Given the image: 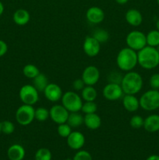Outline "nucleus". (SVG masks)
Returning a JSON list of instances; mask_svg holds the SVG:
<instances>
[{"instance_id":"nucleus-5","label":"nucleus","mask_w":159,"mask_h":160,"mask_svg":"<svg viewBox=\"0 0 159 160\" xmlns=\"http://www.w3.org/2000/svg\"><path fill=\"white\" fill-rule=\"evenodd\" d=\"M62 105L70 112H79L81 110L83 105L82 98L76 92L69 91L62 95Z\"/></svg>"},{"instance_id":"nucleus-7","label":"nucleus","mask_w":159,"mask_h":160,"mask_svg":"<svg viewBox=\"0 0 159 160\" xmlns=\"http://www.w3.org/2000/svg\"><path fill=\"white\" fill-rule=\"evenodd\" d=\"M126 42L127 47L138 52L147 45L146 34L140 31H130L126 35Z\"/></svg>"},{"instance_id":"nucleus-20","label":"nucleus","mask_w":159,"mask_h":160,"mask_svg":"<svg viewBox=\"0 0 159 160\" xmlns=\"http://www.w3.org/2000/svg\"><path fill=\"white\" fill-rule=\"evenodd\" d=\"M7 156L9 160H23L25 157V149L22 145L14 144L8 148Z\"/></svg>"},{"instance_id":"nucleus-4","label":"nucleus","mask_w":159,"mask_h":160,"mask_svg":"<svg viewBox=\"0 0 159 160\" xmlns=\"http://www.w3.org/2000/svg\"><path fill=\"white\" fill-rule=\"evenodd\" d=\"M140 107L143 110L154 111L159 109V91L151 89L145 92L139 98Z\"/></svg>"},{"instance_id":"nucleus-29","label":"nucleus","mask_w":159,"mask_h":160,"mask_svg":"<svg viewBox=\"0 0 159 160\" xmlns=\"http://www.w3.org/2000/svg\"><path fill=\"white\" fill-rule=\"evenodd\" d=\"M34 160H51V152L48 148H41L36 152Z\"/></svg>"},{"instance_id":"nucleus-17","label":"nucleus","mask_w":159,"mask_h":160,"mask_svg":"<svg viewBox=\"0 0 159 160\" xmlns=\"http://www.w3.org/2000/svg\"><path fill=\"white\" fill-rule=\"evenodd\" d=\"M126 22L130 26L139 27L143 22V16L142 13L136 9H130L127 10L125 15Z\"/></svg>"},{"instance_id":"nucleus-39","label":"nucleus","mask_w":159,"mask_h":160,"mask_svg":"<svg viewBox=\"0 0 159 160\" xmlns=\"http://www.w3.org/2000/svg\"><path fill=\"white\" fill-rule=\"evenodd\" d=\"M146 160H159V156L157 155H151Z\"/></svg>"},{"instance_id":"nucleus-9","label":"nucleus","mask_w":159,"mask_h":160,"mask_svg":"<svg viewBox=\"0 0 159 160\" xmlns=\"http://www.w3.org/2000/svg\"><path fill=\"white\" fill-rule=\"evenodd\" d=\"M70 112L62 105H54L49 109V117L56 124L66 123Z\"/></svg>"},{"instance_id":"nucleus-1","label":"nucleus","mask_w":159,"mask_h":160,"mask_svg":"<svg viewBox=\"0 0 159 160\" xmlns=\"http://www.w3.org/2000/svg\"><path fill=\"white\" fill-rule=\"evenodd\" d=\"M143 84V78L140 73L129 71L123 76L120 85L125 95H136L141 91Z\"/></svg>"},{"instance_id":"nucleus-43","label":"nucleus","mask_w":159,"mask_h":160,"mask_svg":"<svg viewBox=\"0 0 159 160\" xmlns=\"http://www.w3.org/2000/svg\"><path fill=\"white\" fill-rule=\"evenodd\" d=\"M2 132V126H1V123H0V133Z\"/></svg>"},{"instance_id":"nucleus-12","label":"nucleus","mask_w":159,"mask_h":160,"mask_svg":"<svg viewBox=\"0 0 159 160\" xmlns=\"http://www.w3.org/2000/svg\"><path fill=\"white\" fill-rule=\"evenodd\" d=\"M83 49L87 56L95 57L101 51V44L93 36H87L84 39Z\"/></svg>"},{"instance_id":"nucleus-10","label":"nucleus","mask_w":159,"mask_h":160,"mask_svg":"<svg viewBox=\"0 0 159 160\" xmlns=\"http://www.w3.org/2000/svg\"><path fill=\"white\" fill-rule=\"evenodd\" d=\"M123 91L121 85L116 83H111L106 84L102 90V95L106 100L116 101L120 99L123 95Z\"/></svg>"},{"instance_id":"nucleus-23","label":"nucleus","mask_w":159,"mask_h":160,"mask_svg":"<svg viewBox=\"0 0 159 160\" xmlns=\"http://www.w3.org/2000/svg\"><path fill=\"white\" fill-rule=\"evenodd\" d=\"M97 96L98 92L93 86L86 85L81 91V98L85 102H94Z\"/></svg>"},{"instance_id":"nucleus-3","label":"nucleus","mask_w":159,"mask_h":160,"mask_svg":"<svg viewBox=\"0 0 159 160\" xmlns=\"http://www.w3.org/2000/svg\"><path fill=\"white\" fill-rule=\"evenodd\" d=\"M116 64L123 71H132L138 64L137 52L129 47L122 48L116 56Z\"/></svg>"},{"instance_id":"nucleus-40","label":"nucleus","mask_w":159,"mask_h":160,"mask_svg":"<svg viewBox=\"0 0 159 160\" xmlns=\"http://www.w3.org/2000/svg\"><path fill=\"white\" fill-rule=\"evenodd\" d=\"M115 1L119 5H125L126 3L128 2V1H129V0H115Z\"/></svg>"},{"instance_id":"nucleus-41","label":"nucleus","mask_w":159,"mask_h":160,"mask_svg":"<svg viewBox=\"0 0 159 160\" xmlns=\"http://www.w3.org/2000/svg\"><path fill=\"white\" fill-rule=\"evenodd\" d=\"M3 12H4V6H3L2 2L0 1V16L3 13Z\"/></svg>"},{"instance_id":"nucleus-24","label":"nucleus","mask_w":159,"mask_h":160,"mask_svg":"<svg viewBox=\"0 0 159 160\" xmlns=\"http://www.w3.org/2000/svg\"><path fill=\"white\" fill-rule=\"evenodd\" d=\"M66 123L71 128H79L81 125L84 124V117L79 112H70Z\"/></svg>"},{"instance_id":"nucleus-15","label":"nucleus","mask_w":159,"mask_h":160,"mask_svg":"<svg viewBox=\"0 0 159 160\" xmlns=\"http://www.w3.org/2000/svg\"><path fill=\"white\" fill-rule=\"evenodd\" d=\"M104 12L101 8L98 6L90 7L86 12V18L87 21L94 24H98L104 20Z\"/></svg>"},{"instance_id":"nucleus-2","label":"nucleus","mask_w":159,"mask_h":160,"mask_svg":"<svg viewBox=\"0 0 159 160\" xmlns=\"http://www.w3.org/2000/svg\"><path fill=\"white\" fill-rule=\"evenodd\" d=\"M138 64L145 70H153L159 65V52L154 47L146 45L137 52Z\"/></svg>"},{"instance_id":"nucleus-34","label":"nucleus","mask_w":159,"mask_h":160,"mask_svg":"<svg viewBox=\"0 0 159 160\" xmlns=\"http://www.w3.org/2000/svg\"><path fill=\"white\" fill-rule=\"evenodd\" d=\"M73 160H93L90 152L85 150H79L73 156Z\"/></svg>"},{"instance_id":"nucleus-44","label":"nucleus","mask_w":159,"mask_h":160,"mask_svg":"<svg viewBox=\"0 0 159 160\" xmlns=\"http://www.w3.org/2000/svg\"><path fill=\"white\" fill-rule=\"evenodd\" d=\"M156 48H157V51L159 52V45H158V46H157V47H156Z\"/></svg>"},{"instance_id":"nucleus-21","label":"nucleus","mask_w":159,"mask_h":160,"mask_svg":"<svg viewBox=\"0 0 159 160\" xmlns=\"http://www.w3.org/2000/svg\"><path fill=\"white\" fill-rule=\"evenodd\" d=\"M12 18H13V21L16 24L19 25V26H24L29 23L30 20H31V15L26 9H19L15 11Z\"/></svg>"},{"instance_id":"nucleus-22","label":"nucleus","mask_w":159,"mask_h":160,"mask_svg":"<svg viewBox=\"0 0 159 160\" xmlns=\"http://www.w3.org/2000/svg\"><path fill=\"white\" fill-rule=\"evenodd\" d=\"M48 84V78L44 73H40L33 79V85L39 92H43Z\"/></svg>"},{"instance_id":"nucleus-26","label":"nucleus","mask_w":159,"mask_h":160,"mask_svg":"<svg viewBox=\"0 0 159 160\" xmlns=\"http://www.w3.org/2000/svg\"><path fill=\"white\" fill-rule=\"evenodd\" d=\"M23 73L26 78L29 79H34L40 73V70L37 68V66L34 64H26L23 69Z\"/></svg>"},{"instance_id":"nucleus-33","label":"nucleus","mask_w":159,"mask_h":160,"mask_svg":"<svg viewBox=\"0 0 159 160\" xmlns=\"http://www.w3.org/2000/svg\"><path fill=\"white\" fill-rule=\"evenodd\" d=\"M2 132L5 134H11L15 131V125L9 120H5L1 123Z\"/></svg>"},{"instance_id":"nucleus-42","label":"nucleus","mask_w":159,"mask_h":160,"mask_svg":"<svg viewBox=\"0 0 159 160\" xmlns=\"http://www.w3.org/2000/svg\"><path fill=\"white\" fill-rule=\"evenodd\" d=\"M156 29L159 31V19L156 22Z\"/></svg>"},{"instance_id":"nucleus-6","label":"nucleus","mask_w":159,"mask_h":160,"mask_svg":"<svg viewBox=\"0 0 159 160\" xmlns=\"http://www.w3.org/2000/svg\"><path fill=\"white\" fill-rule=\"evenodd\" d=\"M34 113L35 109L34 106L23 104L20 106L16 112V120L21 126H28L35 120Z\"/></svg>"},{"instance_id":"nucleus-35","label":"nucleus","mask_w":159,"mask_h":160,"mask_svg":"<svg viewBox=\"0 0 159 160\" xmlns=\"http://www.w3.org/2000/svg\"><path fill=\"white\" fill-rule=\"evenodd\" d=\"M149 84L151 89L159 90V73H154L151 76L149 80Z\"/></svg>"},{"instance_id":"nucleus-38","label":"nucleus","mask_w":159,"mask_h":160,"mask_svg":"<svg viewBox=\"0 0 159 160\" xmlns=\"http://www.w3.org/2000/svg\"><path fill=\"white\" fill-rule=\"evenodd\" d=\"M8 51V45L4 41L0 40V57L6 55Z\"/></svg>"},{"instance_id":"nucleus-36","label":"nucleus","mask_w":159,"mask_h":160,"mask_svg":"<svg viewBox=\"0 0 159 160\" xmlns=\"http://www.w3.org/2000/svg\"><path fill=\"white\" fill-rule=\"evenodd\" d=\"M122 78H123V76L120 74V73L118 72H112V73L109 74L108 77V81L109 82L111 83H116V84H119L121 83Z\"/></svg>"},{"instance_id":"nucleus-30","label":"nucleus","mask_w":159,"mask_h":160,"mask_svg":"<svg viewBox=\"0 0 159 160\" xmlns=\"http://www.w3.org/2000/svg\"><path fill=\"white\" fill-rule=\"evenodd\" d=\"M98 110V106L94 102H83L82 108H81V111L84 112V114H90L94 113Z\"/></svg>"},{"instance_id":"nucleus-14","label":"nucleus","mask_w":159,"mask_h":160,"mask_svg":"<svg viewBox=\"0 0 159 160\" xmlns=\"http://www.w3.org/2000/svg\"><path fill=\"white\" fill-rule=\"evenodd\" d=\"M66 139L68 146L73 150H80L85 144V137L80 131H72Z\"/></svg>"},{"instance_id":"nucleus-32","label":"nucleus","mask_w":159,"mask_h":160,"mask_svg":"<svg viewBox=\"0 0 159 160\" xmlns=\"http://www.w3.org/2000/svg\"><path fill=\"white\" fill-rule=\"evenodd\" d=\"M143 122H144V119L141 116L134 115L131 117L129 120V125L131 128L134 129H140L142 127H143Z\"/></svg>"},{"instance_id":"nucleus-27","label":"nucleus","mask_w":159,"mask_h":160,"mask_svg":"<svg viewBox=\"0 0 159 160\" xmlns=\"http://www.w3.org/2000/svg\"><path fill=\"white\" fill-rule=\"evenodd\" d=\"M93 36L100 44L105 43L108 41L109 39V33L106 30L101 29V28H99V29H97L93 33Z\"/></svg>"},{"instance_id":"nucleus-16","label":"nucleus","mask_w":159,"mask_h":160,"mask_svg":"<svg viewBox=\"0 0 159 160\" xmlns=\"http://www.w3.org/2000/svg\"><path fill=\"white\" fill-rule=\"evenodd\" d=\"M124 109L129 112H134L140 108V101L135 95H125L123 98Z\"/></svg>"},{"instance_id":"nucleus-11","label":"nucleus","mask_w":159,"mask_h":160,"mask_svg":"<svg viewBox=\"0 0 159 160\" xmlns=\"http://www.w3.org/2000/svg\"><path fill=\"white\" fill-rule=\"evenodd\" d=\"M86 85L94 86L98 82L100 79V71L98 67L90 65L86 67L82 73L81 77Z\"/></svg>"},{"instance_id":"nucleus-45","label":"nucleus","mask_w":159,"mask_h":160,"mask_svg":"<svg viewBox=\"0 0 159 160\" xmlns=\"http://www.w3.org/2000/svg\"><path fill=\"white\" fill-rule=\"evenodd\" d=\"M157 4H158V6H159V0H157Z\"/></svg>"},{"instance_id":"nucleus-46","label":"nucleus","mask_w":159,"mask_h":160,"mask_svg":"<svg viewBox=\"0 0 159 160\" xmlns=\"http://www.w3.org/2000/svg\"><path fill=\"white\" fill-rule=\"evenodd\" d=\"M66 160H73V159H67Z\"/></svg>"},{"instance_id":"nucleus-19","label":"nucleus","mask_w":159,"mask_h":160,"mask_svg":"<svg viewBox=\"0 0 159 160\" xmlns=\"http://www.w3.org/2000/svg\"><path fill=\"white\" fill-rule=\"evenodd\" d=\"M84 124L87 127L88 129L94 131L98 129L101 125V119L99 115L94 112V113L85 114L84 117Z\"/></svg>"},{"instance_id":"nucleus-37","label":"nucleus","mask_w":159,"mask_h":160,"mask_svg":"<svg viewBox=\"0 0 159 160\" xmlns=\"http://www.w3.org/2000/svg\"><path fill=\"white\" fill-rule=\"evenodd\" d=\"M86 84L84 82V81L82 80V78H78V79H76L73 83V88L74 89L75 91H82L84 89V88L85 87Z\"/></svg>"},{"instance_id":"nucleus-8","label":"nucleus","mask_w":159,"mask_h":160,"mask_svg":"<svg viewBox=\"0 0 159 160\" xmlns=\"http://www.w3.org/2000/svg\"><path fill=\"white\" fill-rule=\"evenodd\" d=\"M19 96L23 104L34 106L39 100V92L34 85L25 84L20 88Z\"/></svg>"},{"instance_id":"nucleus-28","label":"nucleus","mask_w":159,"mask_h":160,"mask_svg":"<svg viewBox=\"0 0 159 160\" xmlns=\"http://www.w3.org/2000/svg\"><path fill=\"white\" fill-rule=\"evenodd\" d=\"M34 118L39 122H44L49 118V110L45 107H38L35 109Z\"/></svg>"},{"instance_id":"nucleus-13","label":"nucleus","mask_w":159,"mask_h":160,"mask_svg":"<svg viewBox=\"0 0 159 160\" xmlns=\"http://www.w3.org/2000/svg\"><path fill=\"white\" fill-rule=\"evenodd\" d=\"M43 92L46 99L51 102H59L63 95L60 86L55 83H49Z\"/></svg>"},{"instance_id":"nucleus-18","label":"nucleus","mask_w":159,"mask_h":160,"mask_svg":"<svg viewBox=\"0 0 159 160\" xmlns=\"http://www.w3.org/2000/svg\"><path fill=\"white\" fill-rule=\"evenodd\" d=\"M143 128L149 133H155L159 131V115L151 114L144 119Z\"/></svg>"},{"instance_id":"nucleus-25","label":"nucleus","mask_w":159,"mask_h":160,"mask_svg":"<svg viewBox=\"0 0 159 160\" xmlns=\"http://www.w3.org/2000/svg\"><path fill=\"white\" fill-rule=\"evenodd\" d=\"M147 45L151 47H157L159 45V31L156 30H152L146 34Z\"/></svg>"},{"instance_id":"nucleus-31","label":"nucleus","mask_w":159,"mask_h":160,"mask_svg":"<svg viewBox=\"0 0 159 160\" xmlns=\"http://www.w3.org/2000/svg\"><path fill=\"white\" fill-rule=\"evenodd\" d=\"M57 132L60 137L66 138L72 132V128L67 123H61L58 125Z\"/></svg>"}]
</instances>
